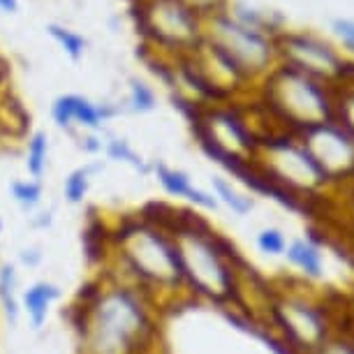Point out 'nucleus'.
I'll return each instance as SVG.
<instances>
[{"label":"nucleus","instance_id":"obj_25","mask_svg":"<svg viewBox=\"0 0 354 354\" xmlns=\"http://www.w3.org/2000/svg\"><path fill=\"white\" fill-rule=\"evenodd\" d=\"M315 354H354V340L331 336Z\"/></svg>","mask_w":354,"mask_h":354},{"label":"nucleus","instance_id":"obj_30","mask_svg":"<svg viewBox=\"0 0 354 354\" xmlns=\"http://www.w3.org/2000/svg\"><path fill=\"white\" fill-rule=\"evenodd\" d=\"M3 232H5V225H3V220H0V241H3Z\"/></svg>","mask_w":354,"mask_h":354},{"label":"nucleus","instance_id":"obj_29","mask_svg":"<svg viewBox=\"0 0 354 354\" xmlns=\"http://www.w3.org/2000/svg\"><path fill=\"white\" fill-rule=\"evenodd\" d=\"M17 10H19V0H0V12L15 15Z\"/></svg>","mask_w":354,"mask_h":354},{"label":"nucleus","instance_id":"obj_5","mask_svg":"<svg viewBox=\"0 0 354 354\" xmlns=\"http://www.w3.org/2000/svg\"><path fill=\"white\" fill-rule=\"evenodd\" d=\"M204 44L250 86L259 84V79L269 75L278 63L273 37L234 21L227 8L204 17Z\"/></svg>","mask_w":354,"mask_h":354},{"label":"nucleus","instance_id":"obj_19","mask_svg":"<svg viewBox=\"0 0 354 354\" xmlns=\"http://www.w3.org/2000/svg\"><path fill=\"white\" fill-rule=\"evenodd\" d=\"M333 123L354 137V79L333 88Z\"/></svg>","mask_w":354,"mask_h":354},{"label":"nucleus","instance_id":"obj_6","mask_svg":"<svg viewBox=\"0 0 354 354\" xmlns=\"http://www.w3.org/2000/svg\"><path fill=\"white\" fill-rule=\"evenodd\" d=\"M269 317L292 350L315 354L331 338V322L315 299L280 290L269 299Z\"/></svg>","mask_w":354,"mask_h":354},{"label":"nucleus","instance_id":"obj_22","mask_svg":"<svg viewBox=\"0 0 354 354\" xmlns=\"http://www.w3.org/2000/svg\"><path fill=\"white\" fill-rule=\"evenodd\" d=\"M255 243H257L259 252H264V255L280 257V255H285L287 243L290 241H287L283 230H278V227H264V230L257 234Z\"/></svg>","mask_w":354,"mask_h":354},{"label":"nucleus","instance_id":"obj_4","mask_svg":"<svg viewBox=\"0 0 354 354\" xmlns=\"http://www.w3.org/2000/svg\"><path fill=\"white\" fill-rule=\"evenodd\" d=\"M128 17L139 44L171 61L197 53L204 44V12L195 0H135Z\"/></svg>","mask_w":354,"mask_h":354},{"label":"nucleus","instance_id":"obj_21","mask_svg":"<svg viewBox=\"0 0 354 354\" xmlns=\"http://www.w3.org/2000/svg\"><path fill=\"white\" fill-rule=\"evenodd\" d=\"M128 106L135 113H151L158 106V95L153 91V86H149L142 79H130L128 86Z\"/></svg>","mask_w":354,"mask_h":354},{"label":"nucleus","instance_id":"obj_23","mask_svg":"<svg viewBox=\"0 0 354 354\" xmlns=\"http://www.w3.org/2000/svg\"><path fill=\"white\" fill-rule=\"evenodd\" d=\"M79 149L88 153V156H102L104 137L100 132H79Z\"/></svg>","mask_w":354,"mask_h":354},{"label":"nucleus","instance_id":"obj_18","mask_svg":"<svg viewBox=\"0 0 354 354\" xmlns=\"http://www.w3.org/2000/svg\"><path fill=\"white\" fill-rule=\"evenodd\" d=\"M10 197L24 213H35L44 199V183L37 178H17L10 183Z\"/></svg>","mask_w":354,"mask_h":354},{"label":"nucleus","instance_id":"obj_27","mask_svg":"<svg viewBox=\"0 0 354 354\" xmlns=\"http://www.w3.org/2000/svg\"><path fill=\"white\" fill-rule=\"evenodd\" d=\"M10 82H12V63L8 61V56L0 51V95L8 93Z\"/></svg>","mask_w":354,"mask_h":354},{"label":"nucleus","instance_id":"obj_15","mask_svg":"<svg viewBox=\"0 0 354 354\" xmlns=\"http://www.w3.org/2000/svg\"><path fill=\"white\" fill-rule=\"evenodd\" d=\"M104 158L109 160V162L128 165L130 169H135L137 174H142V176L153 174V162H149V160H146L142 153H139L135 146L123 137L104 139Z\"/></svg>","mask_w":354,"mask_h":354},{"label":"nucleus","instance_id":"obj_8","mask_svg":"<svg viewBox=\"0 0 354 354\" xmlns=\"http://www.w3.org/2000/svg\"><path fill=\"white\" fill-rule=\"evenodd\" d=\"M326 183L354 178V137L338 123L317 125L299 137Z\"/></svg>","mask_w":354,"mask_h":354},{"label":"nucleus","instance_id":"obj_2","mask_svg":"<svg viewBox=\"0 0 354 354\" xmlns=\"http://www.w3.org/2000/svg\"><path fill=\"white\" fill-rule=\"evenodd\" d=\"M100 269L149 294L160 308L185 294L174 239L139 211L109 223V255Z\"/></svg>","mask_w":354,"mask_h":354},{"label":"nucleus","instance_id":"obj_10","mask_svg":"<svg viewBox=\"0 0 354 354\" xmlns=\"http://www.w3.org/2000/svg\"><path fill=\"white\" fill-rule=\"evenodd\" d=\"M153 176L160 183L167 195L174 199H183L192 206H199L204 211H216L218 202L216 197L211 195L209 190H202L192 183L190 174L183 169H176V167H169L167 162H153Z\"/></svg>","mask_w":354,"mask_h":354},{"label":"nucleus","instance_id":"obj_16","mask_svg":"<svg viewBox=\"0 0 354 354\" xmlns=\"http://www.w3.org/2000/svg\"><path fill=\"white\" fill-rule=\"evenodd\" d=\"M211 195L216 197L218 204H225L234 216H248L255 209V199L248 192L239 190L230 178L225 176H213L211 178Z\"/></svg>","mask_w":354,"mask_h":354},{"label":"nucleus","instance_id":"obj_24","mask_svg":"<svg viewBox=\"0 0 354 354\" xmlns=\"http://www.w3.org/2000/svg\"><path fill=\"white\" fill-rule=\"evenodd\" d=\"M44 262V252L39 245H26V248L19 250V264L24 269H39Z\"/></svg>","mask_w":354,"mask_h":354},{"label":"nucleus","instance_id":"obj_20","mask_svg":"<svg viewBox=\"0 0 354 354\" xmlns=\"http://www.w3.org/2000/svg\"><path fill=\"white\" fill-rule=\"evenodd\" d=\"M46 32H49V37L65 51V56L68 58H72V61H82L84 58L88 42H86V37L79 35L77 30L65 28V26H61V24H49L46 26Z\"/></svg>","mask_w":354,"mask_h":354},{"label":"nucleus","instance_id":"obj_7","mask_svg":"<svg viewBox=\"0 0 354 354\" xmlns=\"http://www.w3.org/2000/svg\"><path fill=\"white\" fill-rule=\"evenodd\" d=\"M273 42H276L278 63L290 65V68L304 72V75L317 79L331 88L354 79V63L338 56L333 46L322 42V39L304 35V32L283 30L273 37Z\"/></svg>","mask_w":354,"mask_h":354},{"label":"nucleus","instance_id":"obj_1","mask_svg":"<svg viewBox=\"0 0 354 354\" xmlns=\"http://www.w3.org/2000/svg\"><path fill=\"white\" fill-rule=\"evenodd\" d=\"M160 315L149 294L104 269L82 285L68 308L79 354H158Z\"/></svg>","mask_w":354,"mask_h":354},{"label":"nucleus","instance_id":"obj_26","mask_svg":"<svg viewBox=\"0 0 354 354\" xmlns=\"http://www.w3.org/2000/svg\"><path fill=\"white\" fill-rule=\"evenodd\" d=\"M333 30H336V35L343 39V44L347 49L354 51V21L352 19H336V21H333Z\"/></svg>","mask_w":354,"mask_h":354},{"label":"nucleus","instance_id":"obj_17","mask_svg":"<svg viewBox=\"0 0 354 354\" xmlns=\"http://www.w3.org/2000/svg\"><path fill=\"white\" fill-rule=\"evenodd\" d=\"M49 153H51L49 135L42 130L30 132L28 142H26V169H28L30 178L42 181V176L49 169Z\"/></svg>","mask_w":354,"mask_h":354},{"label":"nucleus","instance_id":"obj_12","mask_svg":"<svg viewBox=\"0 0 354 354\" xmlns=\"http://www.w3.org/2000/svg\"><path fill=\"white\" fill-rule=\"evenodd\" d=\"M0 313L10 326L21 322V280L15 264H0Z\"/></svg>","mask_w":354,"mask_h":354},{"label":"nucleus","instance_id":"obj_3","mask_svg":"<svg viewBox=\"0 0 354 354\" xmlns=\"http://www.w3.org/2000/svg\"><path fill=\"white\" fill-rule=\"evenodd\" d=\"M280 132L301 137L317 125L333 123V88L304 72L276 63L259 79L257 100Z\"/></svg>","mask_w":354,"mask_h":354},{"label":"nucleus","instance_id":"obj_28","mask_svg":"<svg viewBox=\"0 0 354 354\" xmlns=\"http://www.w3.org/2000/svg\"><path fill=\"white\" fill-rule=\"evenodd\" d=\"M30 225L35 227V230H46V227L53 225V213L37 209L35 213H30Z\"/></svg>","mask_w":354,"mask_h":354},{"label":"nucleus","instance_id":"obj_11","mask_svg":"<svg viewBox=\"0 0 354 354\" xmlns=\"http://www.w3.org/2000/svg\"><path fill=\"white\" fill-rule=\"evenodd\" d=\"M63 299V290L51 280H32L21 290V315L28 319L30 329L39 331L46 326L51 308Z\"/></svg>","mask_w":354,"mask_h":354},{"label":"nucleus","instance_id":"obj_14","mask_svg":"<svg viewBox=\"0 0 354 354\" xmlns=\"http://www.w3.org/2000/svg\"><path fill=\"white\" fill-rule=\"evenodd\" d=\"M104 169V162H86L82 167H75L63 181V197L72 206H82L86 202L97 171Z\"/></svg>","mask_w":354,"mask_h":354},{"label":"nucleus","instance_id":"obj_9","mask_svg":"<svg viewBox=\"0 0 354 354\" xmlns=\"http://www.w3.org/2000/svg\"><path fill=\"white\" fill-rule=\"evenodd\" d=\"M121 113V106L111 102H95V100L79 95V93H63L53 100L51 118L61 130L77 135V132H102L104 125Z\"/></svg>","mask_w":354,"mask_h":354},{"label":"nucleus","instance_id":"obj_13","mask_svg":"<svg viewBox=\"0 0 354 354\" xmlns=\"http://www.w3.org/2000/svg\"><path fill=\"white\" fill-rule=\"evenodd\" d=\"M285 257L294 269H299L304 278L317 280L322 278L324 271V257L322 250H319L317 243H313L310 239H294V241L287 243Z\"/></svg>","mask_w":354,"mask_h":354}]
</instances>
